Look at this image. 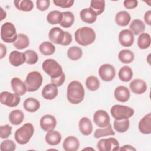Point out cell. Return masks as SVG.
I'll return each instance as SVG.
<instances>
[{
    "label": "cell",
    "mask_w": 151,
    "mask_h": 151,
    "mask_svg": "<svg viewBox=\"0 0 151 151\" xmlns=\"http://www.w3.org/2000/svg\"><path fill=\"white\" fill-rule=\"evenodd\" d=\"M118 76L121 81L128 82L131 80L133 77V71L130 67L124 65L119 70Z\"/></svg>",
    "instance_id": "4dcf8cb0"
},
{
    "label": "cell",
    "mask_w": 151,
    "mask_h": 151,
    "mask_svg": "<svg viewBox=\"0 0 151 151\" xmlns=\"http://www.w3.org/2000/svg\"><path fill=\"white\" fill-rule=\"evenodd\" d=\"M99 75L104 81H110L115 77V68L110 64H104L99 69Z\"/></svg>",
    "instance_id": "30bf717a"
},
{
    "label": "cell",
    "mask_w": 151,
    "mask_h": 151,
    "mask_svg": "<svg viewBox=\"0 0 151 151\" xmlns=\"http://www.w3.org/2000/svg\"><path fill=\"white\" fill-rule=\"evenodd\" d=\"M12 127L9 124L2 125L0 127V136L1 138L6 139L8 138L12 133Z\"/></svg>",
    "instance_id": "ee69618b"
},
{
    "label": "cell",
    "mask_w": 151,
    "mask_h": 151,
    "mask_svg": "<svg viewBox=\"0 0 151 151\" xmlns=\"http://www.w3.org/2000/svg\"><path fill=\"white\" fill-rule=\"evenodd\" d=\"M63 19V12L54 10L50 12L47 16V20L51 25L60 24Z\"/></svg>",
    "instance_id": "836d02e7"
},
{
    "label": "cell",
    "mask_w": 151,
    "mask_h": 151,
    "mask_svg": "<svg viewBox=\"0 0 151 151\" xmlns=\"http://www.w3.org/2000/svg\"><path fill=\"white\" fill-rule=\"evenodd\" d=\"M136 148L129 145H125L122 147H119V150H136Z\"/></svg>",
    "instance_id": "816d5d0a"
},
{
    "label": "cell",
    "mask_w": 151,
    "mask_h": 151,
    "mask_svg": "<svg viewBox=\"0 0 151 151\" xmlns=\"http://www.w3.org/2000/svg\"><path fill=\"white\" fill-rule=\"evenodd\" d=\"M42 81V76L38 71H34L29 73L25 81L27 91L34 92L37 91L41 87Z\"/></svg>",
    "instance_id": "5b68a950"
},
{
    "label": "cell",
    "mask_w": 151,
    "mask_h": 151,
    "mask_svg": "<svg viewBox=\"0 0 151 151\" xmlns=\"http://www.w3.org/2000/svg\"><path fill=\"white\" fill-rule=\"evenodd\" d=\"M65 74L63 73L60 77L56 78H51V83L54 84L57 87L61 86L65 81Z\"/></svg>",
    "instance_id": "7dc6e473"
},
{
    "label": "cell",
    "mask_w": 151,
    "mask_h": 151,
    "mask_svg": "<svg viewBox=\"0 0 151 151\" xmlns=\"http://www.w3.org/2000/svg\"><path fill=\"white\" fill-rule=\"evenodd\" d=\"M39 50L42 55H51L55 51L54 45L49 41H44L39 45Z\"/></svg>",
    "instance_id": "d590c367"
},
{
    "label": "cell",
    "mask_w": 151,
    "mask_h": 151,
    "mask_svg": "<svg viewBox=\"0 0 151 151\" xmlns=\"http://www.w3.org/2000/svg\"><path fill=\"white\" fill-rule=\"evenodd\" d=\"M0 48H1V55H0V58L2 59L3 58L6 54V48L5 45H4L3 44L1 43L0 44Z\"/></svg>",
    "instance_id": "f907efd6"
},
{
    "label": "cell",
    "mask_w": 151,
    "mask_h": 151,
    "mask_svg": "<svg viewBox=\"0 0 151 151\" xmlns=\"http://www.w3.org/2000/svg\"><path fill=\"white\" fill-rule=\"evenodd\" d=\"M130 121L129 119L122 120H115L113 122V127L116 132L124 133L129 128Z\"/></svg>",
    "instance_id": "d6a6232c"
},
{
    "label": "cell",
    "mask_w": 151,
    "mask_h": 151,
    "mask_svg": "<svg viewBox=\"0 0 151 151\" xmlns=\"http://www.w3.org/2000/svg\"><path fill=\"white\" fill-rule=\"evenodd\" d=\"M67 57L73 61H76L81 58L83 55V51L80 47L73 46L69 48L67 52Z\"/></svg>",
    "instance_id": "ab89813d"
},
{
    "label": "cell",
    "mask_w": 151,
    "mask_h": 151,
    "mask_svg": "<svg viewBox=\"0 0 151 151\" xmlns=\"http://www.w3.org/2000/svg\"><path fill=\"white\" fill-rule=\"evenodd\" d=\"M144 20L145 22L148 25H151V11H147L144 15Z\"/></svg>",
    "instance_id": "681fc988"
},
{
    "label": "cell",
    "mask_w": 151,
    "mask_h": 151,
    "mask_svg": "<svg viewBox=\"0 0 151 151\" xmlns=\"http://www.w3.org/2000/svg\"><path fill=\"white\" fill-rule=\"evenodd\" d=\"M23 107L27 111L33 113L35 112L40 109V103L35 98L28 97L24 101Z\"/></svg>",
    "instance_id": "cb8c5ba5"
},
{
    "label": "cell",
    "mask_w": 151,
    "mask_h": 151,
    "mask_svg": "<svg viewBox=\"0 0 151 151\" xmlns=\"http://www.w3.org/2000/svg\"><path fill=\"white\" fill-rule=\"evenodd\" d=\"M42 68L51 78H56L63 73L61 66L54 59L49 58L44 60L42 64Z\"/></svg>",
    "instance_id": "277c9868"
},
{
    "label": "cell",
    "mask_w": 151,
    "mask_h": 151,
    "mask_svg": "<svg viewBox=\"0 0 151 151\" xmlns=\"http://www.w3.org/2000/svg\"><path fill=\"white\" fill-rule=\"evenodd\" d=\"M14 46L18 50H22L28 47L29 45L28 37L24 34H18L16 41L13 44Z\"/></svg>",
    "instance_id": "1f68e13d"
},
{
    "label": "cell",
    "mask_w": 151,
    "mask_h": 151,
    "mask_svg": "<svg viewBox=\"0 0 151 151\" xmlns=\"http://www.w3.org/2000/svg\"><path fill=\"white\" fill-rule=\"evenodd\" d=\"M63 146L65 151H76L79 148L80 142L76 137L69 136L64 139Z\"/></svg>",
    "instance_id": "d6986e66"
},
{
    "label": "cell",
    "mask_w": 151,
    "mask_h": 151,
    "mask_svg": "<svg viewBox=\"0 0 151 151\" xmlns=\"http://www.w3.org/2000/svg\"><path fill=\"white\" fill-rule=\"evenodd\" d=\"M50 5L49 0H37L36 1L37 8L41 11H46Z\"/></svg>",
    "instance_id": "bcb514c9"
},
{
    "label": "cell",
    "mask_w": 151,
    "mask_h": 151,
    "mask_svg": "<svg viewBox=\"0 0 151 151\" xmlns=\"http://www.w3.org/2000/svg\"><path fill=\"white\" fill-rule=\"evenodd\" d=\"M16 149V145L12 140H5L0 145L1 151H14Z\"/></svg>",
    "instance_id": "7bdbcfd3"
},
{
    "label": "cell",
    "mask_w": 151,
    "mask_h": 151,
    "mask_svg": "<svg viewBox=\"0 0 151 151\" xmlns=\"http://www.w3.org/2000/svg\"><path fill=\"white\" fill-rule=\"evenodd\" d=\"M11 85L14 92L19 96H23L27 91L25 83L18 77L12 78Z\"/></svg>",
    "instance_id": "e0dca14e"
},
{
    "label": "cell",
    "mask_w": 151,
    "mask_h": 151,
    "mask_svg": "<svg viewBox=\"0 0 151 151\" xmlns=\"http://www.w3.org/2000/svg\"><path fill=\"white\" fill-rule=\"evenodd\" d=\"M111 116L115 120L127 119L132 117L134 113V110L129 106L116 104L110 110Z\"/></svg>",
    "instance_id": "52a82bcc"
},
{
    "label": "cell",
    "mask_w": 151,
    "mask_h": 151,
    "mask_svg": "<svg viewBox=\"0 0 151 151\" xmlns=\"http://www.w3.org/2000/svg\"><path fill=\"white\" fill-rule=\"evenodd\" d=\"M93 121L98 127L103 128L110 124V119L107 111L103 110H98L94 113Z\"/></svg>",
    "instance_id": "8fae6325"
},
{
    "label": "cell",
    "mask_w": 151,
    "mask_h": 151,
    "mask_svg": "<svg viewBox=\"0 0 151 151\" xmlns=\"http://www.w3.org/2000/svg\"><path fill=\"white\" fill-rule=\"evenodd\" d=\"M18 37L14 25L9 22L4 23L1 28V38L6 43L14 42Z\"/></svg>",
    "instance_id": "8992f818"
},
{
    "label": "cell",
    "mask_w": 151,
    "mask_h": 151,
    "mask_svg": "<svg viewBox=\"0 0 151 151\" xmlns=\"http://www.w3.org/2000/svg\"><path fill=\"white\" fill-rule=\"evenodd\" d=\"M55 5L62 8H68L73 6L74 3V0H54Z\"/></svg>",
    "instance_id": "f6af8a7d"
},
{
    "label": "cell",
    "mask_w": 151,
    "mask_h": 151,
    "mask_svg": "<svg viewBox=\"0 0 151 151\" xmlns=\"http://www.w3.org/2000/svg\"><path fill=\"white\" fill-rule=\"evenodd\" d=\"M65 37V31L59 27L52 28L48 33V38L51 42L62 45Z\"/></svg>",
    "instance_id": "7c38bea8"
},
{
    "label": "cell",
    "mask_w": 151,
    "mask_h": 151,
    "mask_svg": "<svg viewBox=\"0 0 151 151\" xmlns=\"http://www.w3.org/2000/svg\"><path fill=\"white\" fill-rule=\"evenodd\" d=\"M15 6L19 11L29 12L34 8L33 2L31 0H15L14 1Z\"/></svg>",
    "instance_id": "83f0119b"
},
{
    "label": "cell",
    "mask_w": 151,
    "mask_h": 151,
    "mask_svg": "<svg viewBox=\"0 0 151 151\" xmlns=\"http://www.w3.org/2000/svg\"><path fill=\"white\" fill-rule=\"evenodd\" d=\"M114 135H115V132L113 131L111 124L110 123L108 126H107L105 127L96 129L94 134V137L96 139H99L104 136H114Z\"/></svg>",
    "instance_id": "8d00e7d4"
},
{
    "label": "cell",
    "mask_w": 151,
    "mask_h": 151,
    "mask_svg": "<svg viewBox=\"0 0 151 151\" xmlns=\"http://www.w3.org/2000/svg\"><path fill=\"white\" fill-rule=\"evenodd\" d=\"M119 60L124 64H129L133 61L134 59V53L128 49L122 50L118 54Z\"/></svg>",
    "instance_id": "f546056e"
},
{
    "label": "cell",
    "mask_w": 151,
    "mask_h": 151,
    "mask_svg": "<svg viewBox=\"0 0 151 151\" xmlns=\"http://www.w3.org/2000/svg\"><path fill=\"white\" fill-rule=\"evenodd\" d=\"M26 57L25 63L29 65H33L37 63L38 60V56L35 51L28 50L24 52Z\"/></svg>",
    "instance_id": "b9f144b4"
},
{
    "label": "cell",
    "mask_w": 151,
    "mask_h": 151,
    "mask_svg": "<svg viewBox=\"0 0 151 151\" xmlns=\"http://www.w3.org/2000/svg\"><path fill=\"white\" fill-rule=\"evenodd\" d=\"M34 128L30 123H27L18 128L14 133L15 141L19 145H25L33 136Z\"/></svg>",
    "instance_id": "3957f363"
},
{
    "label": "cell",
    "mask_w": 151,
    "mask_h": 151,
    "mask_svg": "<svg viewBox=\"0 0 151 151\" xmlns=\"http://www.w3.org/2000/svg\"><path fill=\"white\" fill-rule=\"evenodd\" d=\"M24 119V114L20 110H14L9 114V120L13 125L21 124Z\"/></svg>",
    "instance_id": "f1b7e54d"
},
{
    "label": "cell",
    "mask_w": 151,
    "mask_h": 151,
    "mask_svg": "<svg viewBox=\"0 0 151 151\" xmlns=\"http://www.w3.org/2000/svg\"><path fill=\"white\" fill-rule=\"evenodd\" d=\"M130 90L134 94H142L147 90V84L146 82L139 78L133 80L129 84Z\"/></svg>",
    "instance_id": "9a60e30c"
},
{
    "label": "cell",
    "mask_w": 151,
    "mask_h": 151,
    "mask_svg": "<svg viewBox=\"0 0 151 151\" xmlns=\"http://www.w3.org/2000/svg\"><path fill=\"white\" fill-rule=\"evenodd\" d=\"M57 124V120L54 116L51 114H45L43 116L40 120L41 128L45 132L53 130Z\"/></svg>",
    "instance_id": "4fadbf2b"
},
{
    "label": "cell",
    "mask_w": 151,
    "mask_h": 151,
    "mask_svg": "<svg viewBox=\"0 0 151 151\" xmlns=\"http://www.w3.org/2000/svg\"><path fill=\"white\" fill-rule=\"evenodd\" d=\"M86 86L89 90L96 91L100 87V81L96 76H90L86 80Z\"/></svg>",
    "instance_id": "60d3db41"
},
{
    "label": "cell",
    "mask_w": 151,
    "mask_h": 151,
    "mask_svg": "<svg viewBox=\"0 0 151 151\" xmlns=\"http://www.w3.org/2000/svg\"><path fill=\"white\" fill-rule=\"evenodd\" d=\"M134 41L133 34L130 29H124L122 30L119 34V41L120 44L126 47H130Z\"/></svg>",
    "instance_id": "5bb4252c"
},
{
    "label": "cell",
    "mask_w": 151,
    "mask_h": 151,
    "mask_svg": "<svg viewBox=\"0 0 151 151\" xmlns=\"http://www.w3.org/2000/svg\"><path fill=\"white\" fill-rule=\"evenodd\" d=\"M80 16L81 20L87 24H93L97 19L96 14L90 8L82 9L80 11Z\"/></svg>",
    "instance_id": "603a6c76"
},
{
    "label": "cell",
    "mask_w": 151,
    "mask_h": 151,
    "mask_svg": "<svg viewBox=\"0 0 151 151\" xmlns=\"http://www.w3.org/2000/svg\"><path fill=\"white\" fill-rule=\"evenodd\" d=\"M74 22V15L70 11H65L63 12V19L60 24V25L65 28L71 27Z\"/></svg>",
    "instance_id": "74e56055"
},
{
    "label": "cell",
    "mask_w": 151,
    "mask_h": 151,
    "mask_svg": "<svg viewBox=\"0 0 151 151\" xmlns=\"http://www.w3.org/2000/svg\"><path fill=\"white\" fill-rule=\"evenodd\" d=\"M129 28L133 35H139L145 31V25L142 20L135 19L130 24Z\"/></svg>",
    "instance_id": "484cf974"
},
{
    "label": "cell",
    "mask_w": 151,
    "mask_h": 151,
    "mask_svg": "<svg viewBox=\"0 0 151 151\" xmlns=\"http://www.w3.org/2000/svg\"><path fill=\"white\" fill-rule=\"evenodd\" d=\"M42 96L47 100H52L58 95V88L54 84L50 83L44 86L42 92Z\"/></svg>",
    "instance_id": "ffe728a7"
},
{
    "label": "cell",
    "mask_w": 151,
    "mask_h": 151,
    "mask_svg": "<svg viewBox=\"0 0 151 151\" xmlns=\"http://www.w3.org/2000/svg\"><path fill=\"white\" fill-rule=\"evenodd\" d=\"M96 32L94 29L88 27L78 28L74 33L76 42L82 46H87L93 43L96 40Z\"/></svg>",
    "instance_id": "7a4b0ae2"
},
{
    "label": "cell",
    "mask_w": 151,
    "mask_h": 151,
    "mask_svg": "<svg viewBox=\"0 0 151 151\" xmlns=\"http://www.w3.org/2000/svg\"><path fill=\"white\" fill-rule=\"evenodd\" d=\"M26 61V57L24 53L12 51L9 55V61L10 64L14 67H19L23 64Z\"/></svg>",
    "instance_id": "2e32d148"
},
{
    "label": "cell",
    "mask_w": 151,
    "mask_h": 151,
    "mask_svg": "<svg viewBox=\"0 0 151 151\" xmlns=\"http://www.w3.org/2000/svg\"><path fill=\"white\" fill-rule=\"evenodd\" d=\"M131 19L130 15L126 11H121L117 12L115 17V21L116 24L122 27L127 25Z\"/></svg>",
    "instance_id": "4316f807"
},
{
    "label": "cell",
    "mask_w": 151,
    "mask_h": 151,
    "mask_svg": "<svg viewBox=\"0 0 151 151\" xmlns=\"http://www.w3.org/2000/svg\"><path fill=\"white\" fill-rule=\"evenodd\" d=\"M150 36L149 34L143 32L140 34L137 39V45L140 49L145 50L148 48L150 45Z\"/></svg>",
    "instance_id": "f35d334b"
},
{
    "label": "cell",
    "mask_w": 151,
    "mask_h": 151,
    "mask_svg": "<svg viewBox=\"0 0 151 151\" xmlns=\"http://www.w3.org/2000/svg\"><path fill=\"white\" fill-rule=\"evenodd\" d=\"M97 147L100 151L119 150L120 147L118 140L114 137L100 139L97 144Z\"/></svg>",
    "instance_id": "ba28073f"
},
{
    "label": "cell",
    "mask_w": 151,
    "mask_h": 151,
    "mask_svg": "<svg viewBox=\"0 0 151 151\" xmlns=\"http://www.w3.org/2000/svg\"><path fill=\"white\" fill-rule=\"evenodd\" d=\"M61 134L58 131L54 130L48 132L45 137L46 142L51 146L58 145L61 140Z\"/></svg>",
    "instance_id": "d4e9b609"
},
{
    "label": "cell",
    "mask_w": 151,
    "mask_h": 151,
    "mask_svg": "<svg viewBox=\"0 0 151 151\" xmlns=\"http://www.w3.org/2000/svg\"><path fill=\"white\" fill-rule=\"evenodd\" d=\"M139 131L145 134L151 133V116L150 113H147L142 118L139 123Z\"/></svg>",
    "instance_id": "44dd1931"
},
{
    "label": "cell",
    "mask_w": 151,
    "mask_h": 151,
    "mask_svg": "<svg viewBox=\"0 0 151 151\" xmlns=\"http://www.w3.org/2000/svg\"><path fill=\"white\" fill-rule=\"evenodd\" d=\"M85 91L82 84L77 80L71 81L67 88V99L74 104L81 103L84 98Z\"/></svg>",
    "instance_id": "6da1fadb"
},
{
    "label": "cell",
    "mask_w": 151,
    "mask_h": 151,
    "mask_svg": "<svg viewBox=\"0 0 151 151\" xmlns=\"http://www.w3.org/2000/svg\"><path fill=\"white\" fill-rule=\"evenodd\" d=\"M90 8L94 12L96 15L101 14L105 9V1L104 0H91Z\"/></svg>",
    "instance_id": "e575fe53"
},
{
    "label": "cell",
    "mask_w": 151,
    "mask_h": 151,
    "mask_svg": "<svg viewBox=\"0 0 151 151\" xmlns=\"http://www.w3.org/2000/svg\"><path fill=\"white\" fill-rule=\"evenodd\" d=\"M1 104L9 107L17 106L21 101L19 96L16 93H11L8 91H2L0 94Z\"/></svg>",
    "instance_id": "9c48e42d"
},
{
    "label": "cell",
    "mask_w": 151,
    "mask_h": 151,
    "mask_svg": "<svg viewBox=\"0 0 151 151\" xmlns=\"http://www.w3.org/2000/svg\"><path fill=\"white\" fill-rule=\"evenodd\" d=\"M137 4H138V1L136 0H133V1L126 0L123 2V5L124 7L129 9L135 8L136 7H137Z\"/></svg>",
    "instance_id": "c3c4849f"
},
{
    "label": "cell",
    "mask_w": 151,
    "mask_h": 151,
    "mask_svg": "<svg viewBox=\"0 0 151 151\" xmlns=\"http://www.w3.org/2000/svg\"><path fill=\"white\" fill-rule=\"evenodd\" d=\"M114 95L115 99L120 102H126L130 97L129 90L125 86H120L116 88Z\"/></svg>",
    "instance_id": "ac0fdd59"
},
{
    "label": "cell",
    "mask_w": 151,
    "mask_h": 151,
    "mask_svg": "<svg viewBox=\"0 0 151 151\" xmlns=\"http://www.w3.org/2000/svg\"><path fill=\"white\" fill-rule=\"evenodd\" d=\"M80 132L84 136L90 135L93 132L91 121L87 117H82L78 123Z\"/></svg>",
    "instance_id": "7402d4cb"
}]
</instances>
